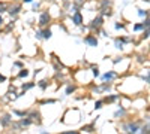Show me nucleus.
I'll return each mask as SVG.
<instances>
[{"instance_id":"f257e3e1","label":"nucleus","mask_w":150,"mask_h":134,"mask_svg":"<svg viewBox=\"0 0 150 134\" xmlns=\"http://www.w3.org/2000/svg\"><path fill=\"white\" fill-rule=\"evenodd\" d=\"M48 21H50V13H48V12L41 13V18H39V24H41V25H45V24H48Z\"/></svg>"},{"instance_id":"f03ea898","label":"nucleus","mask_w":150,"mask_h":134,"mask_svg":"<svg viewBox=\"0 0 150 134\" xmlns=\"http://www.w3.org/2000/svg\"><path fill=\"white\" fill-rule=\"evenodd\" d=\"M101 25H102V18H101V17L95 18L93 21H92V24H90V27H92V29H99Z\"/></svg>"},{"instance_id":"7ed1b4c3","label":"nucleus","mask_w":150,"mask_h":134,"mask_svg":"<svg viewBox=\"0 0 150 134\" xmlns=\"http://www.w3.org/2000/svg\"><path fill=\"white\" fill-rule=\"evenodd\" d=\"M125 128H126L129 133L137 134V130H138V125H137V124H128V125H125Z\"/></svg>"},{"instance_id":"20e7f679","label":"nucleus","mask_w":150,"mask_h":134,"mask_svg":"<svg viewBox=\"0 0 150 134\" xmlns=\"http://www.w3.org/2000/svg\"><path fill=\"white\" fill-rule=\"evenodd\" d=\"M72 21H74V24H77V25H80V24L83 23V17H81V13H80V12H77L75 15H74Z\"/></svg>"},{"instance_id":"39448f33","label":"nucleus","mask_w":150,"mask_h":134,"mask_svg":"<svg viewBox=\"0 0 150 134\" xmlns=\"http://www.w3.org/2000/svg\"><path fill=\"white\" fill-rule=\"evenodd\" d=\"M86 42H87L90 46H98V40H96V37H93V36H87V37H86Z\"/></svg>"},{"instance_id":"423d86ee","label":"nucleus","mask_w":150,"mask_h":134,"mask_svg":"<svg viewBox=\"0 0 150 134\" xmlns=\"http://www.w3.org/2000/svg\"><path fill=\"white\" fill-rule=\"evenodd\" d=\"M20 9H21V6H20V5H15V6H11V8H8V12L11 13V15H15V13H18Z\"/></svg>"},{"instance_id":"0eeeda50","label":"nucleus","mask_w":150,"mask_h":134,"mask_svg":"<svg viewBox=\"0 0 150 134\" xmlns=\"http://www.w3.org/2000/svg\"><path fill=\"white\" fill-rule=\"evenodd\" d=\"M41 37H44V39H50V37H51V30H45V31H42V33H41Z\"/></svg>"},{"instance_id":"6e6552de","label":"nucleus","mask_w":150,"mask_h":134,"mask_svg":"<svg viewBox=\"0 0 150 134\" xmlns=\"http://www.w3.org/2000/svg\"><path fill=\"white\" fill-rule=\"evenodd\" d=\"M9 121H11V116L6 115V116H3V119H2V124H3V125H8Z\"/></svg>"},{"instance_id":"1a4fd4ad","label":"nucleus","mask_w":150,"mask_h":134,"mask_svg":"<svg viewBox=\"0 0 150 134\" xmlns=\"http://www.w3.org/2000/svg\"><path fill=\"white\" fill-rule=\"evenodd\" d=\"M114 76H116V73L110 72V73H107V75H104V79H105V80H107V79H113Z\"/></svg>"},{"instance_id":"9d476101","label":"nucleus","mask_w":150,"mask_h":134,"mask_svg":"<svg viewBox=\"0 0 150 134\" xmlns=\"http://www.w3.org/2000/svg\"><path fill=\"white\" fill-rule=\"evenodd\" d=\"M5 11H8V5H6V3H0V12H5Z\"/></svg>"},{"instance_id":"9b49d317","label":"nucleus","mask_w":150,"mask_h":134,"mask_svg":"<svg viewBox=\"0 0 150 134\" xmlns=\"http://www.w3.org/2000/svg\"><path fill=\"white\" fill-rule=\"evenodd\" d=\"M20 124H21V125H30V124H32V121H30V119H23Z\"/></svg>"},{"instance_id":"f8f14e48","label":"nucleus","mask_w":150,"mask_h":134,"mask_svg":"<svg viewBox=\"0 0 150 134\" xmlns=\"http://www.w3.org/2000/svg\"><path fill=\"white\" fill-rule=\"evenodd\" d=\"M143 29H144V25H143V24H137V25L134 27V30H135V31H138V30H143Z\"/></svg>"},{"instance_id":"ddd939ff","label":"nucleus","mask_w":150,"mask_h":134,"mask_svg":"<svg viewBox=\"0 0 150 134\" xmlns=\"http://www.w3.org/2000/svg\"><path fill=\"white\" fill-rule=\"evenodd\" d=\"M27 75H29V72L26 70V69H24V70H21V72H20V76H21V78H26V76H27Z\"/></svg>"},{"instance_id":"4468645a","label":"nucleus","mask_w":150,"mask_h":134,"mask_svg":"<svg viewBox=\"0 0 150 134\" xmlns=\"http://www.w3.org/2000/svg\"><path fill=\"white\" fill-rule=\"evenodd\" d=\"M138 15H140V17H146V15H147V11H143V9H138Z\"/></svg>"},{"instance_id":"2eb2a0df","label":"nucleus","mask_w":150,"mask_h":134,"mask_svg":"<svg viewBox=\"0 0 150 134\" xmlns=\"http://www.w3.org/2000/svg\"><path fill=\"white\" fill-rule=\"evenodd\" d=\"M74 3H75V6H81L84 3V0H74Z\"/></svg>"},{"instance_id":"dca6fc26","label":"nucleus","mask_w":150,"mask_h":134,"mask_svg":"<svg viewBox=\"0 0 150 134\" xmlns=\"http://www.w3.org/2000/svg\"><path fill=\"white\" fill-rule=\"evenodd\" d=\"M35 84H27V85H23V90H29V88H32Z\"/></svg>"},{"instance_id":"f3484780","label":"nucleus","mask_w":150,"mask_h":134,"mask_svg":"<svg viewBox=\"0 0 150 134\" xmlns=\"http://www.w3.org/2000/svg\"><path fill=\"white\" fill-rule=\"evenodd\" d=\"M116 46L117 48H123V43L120 42V40H116Z\"/></svg>"},{"instance_id":"a211bd4d","label":"nucleus","mask_w":150,"mask_h":134,"mask_svg":"<svg viewBox=\"0 0 150 134\" xmlns=\"http://www.w3.org/2000/svg\"><path fill=\"white\" fill-rule=\"evenodd\" d=\"M74 90H75L74 86H69V88L66 90V94H71V92H74Z\"/></svg>"},{"instance_id":"6ab92c4d","label":"nucleus","mask_w":150,"mask_h":134,"mask_svg":"<svg viewBox=\"0 0 150 134\" xmlns=\"http://www.w3.org/2000/svg\"><path fill=\"white\" fill-rule=\"evenodd\" d=\"M95 107H96V109H101V107H102V101H98V103L95 104Z\"/></svg>"},{"instance_id":"aec40b11","label":"nucleus","mask_w":150,"mask_h":134,"mask_svg":"<svg viewBox=\"0 0 150 134\" xmlns=\"http://www.w3.org/2000/svg\"><path fill=\"white\" fill-rule=\"evenodd\" d=\"M39 85H41V88H45V86H47V84H45V80H41V84H39Z\"/></svg>"},{"instance_id":"412c9836","label":"nucleus","mask_w":150,"mask_h":134,"mask_svg":"<svg viewBox=\"0 0 150 134\" xmlns=\"http://www.w3.org/2000/svg\"><path fill=\"white\" fill-rule=\"evenodd\" d=\"M123 27H125L123 24H116V29H117V30H119V29H123Z\"/></svg>"},{"instance_id":"4be33fe9","label":"nucleus","mask_w":150,"mask_h":134,"mask_svg":"<svg viewBox=\"0 0 150 134\" xmlns=\"http://www.w3.org/2000/svg\"><path fill=\"white\" fill-rule=\"evenodd\" d=\"M93 75L95 76H99V72H98V69H93Z\"/></svg>"},{"instance_id":"5701e85b","label":"nucleus","mask_w":150,"mask_h":134,"mask_svg":"<svg viewBox=\"0 0 150 134\" xmlns=\"http://www.w3.org/2000/svg\"><path fill=\"white\" fill-rule=\"evenodd\" d=\"M119 115H123V110H117L116 112V116H119Z\"/></svg>"},{"instance_id":"b1692460","label":"nucleus","mask_w":150,"mask_h":134,"mask_svg":"<svg viewBox=\"0 0 150 134\" xmlns=\"http://www.w3.org/2000/svg\"><path fill=\"white\" fill-rule=\"evenodd\" d=\"M3 80H6V78L3 75H0V82H3Z\"/></svg>"},{"instance_id":"393cba45","label":"nucleus","mask_w":150,"mask_h":134,"mask_svg":"<svg viewBox=\"0 0 150 134\" xmlns=\"http://www.w3.org/2000/svg\"><path fill=\"white\" fill-rule=\"evenodd\" d=\"M2 24H3V18H2V17H0V25H2Z\"/></svg>"},{"instance_id":"a878e982","label":"nucleus","mask_w":150,"mask_h":134,"mask_svg":"<svg viewBox=\"0 0 150 134\" xmlns=\"http://www.w3.org/2000/svg\"><path fill=\"white\" fill-rule=\"evenodd\" d=\"M24 2H26V3H30V2H33V0H24Z\"/></svg>"},{"instance_id":"bb28decb","label":"nucleus","mask_w":150,"mask_h":134,"mask_svg":"<svg viewBox=\"0 0 150 134\" xmlns=\"http://www.w3.org/2000/svg\"><path fill=\"white\" fill-rule=\"evenodd\" d=\"M146 2H149V0H146Z\"/></svg>"}]
</instances>
